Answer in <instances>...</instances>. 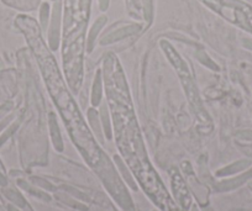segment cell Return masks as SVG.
<instances>
[{
	"mask_svg": "<svg viewBox=\"0 0 252 211\" xmlns=\"http://www.w3.org/2000/svg\"><path fill=\"white\" fill-rule=\"evenodd\" d=\"M16 24L26 35L29 45L36 56L41 68L46 87L50 90L55 105L57 106L64 125L68 128V132L73 140L74 145L78 147L79 152L84 157L89 166L98 173L111 195L114 196L119 205H125L130 201V196L125 190V186L119 179L115 169L109 162L108 157L99 149L98 144L92 136L91 131L87 127L84 119L82 118L76 101L72 98L71 93L67 90V87L62 78V74L58 70V65L53 58L52 53L46 46L41 30L36 21L28 16H19Z\"/></svg>",
	"mask_w": 252,
	"mask_h": 211,
	"instance_id": "obj_1",
	"label": "cell"
},
{
	"mask_svg": "<svg viewBox=\"0 0 252 211\" xmlns=\"http://www.w3.org/2000/svg\"><path fill=\"white\" fill-rule=\"evenodd\" d=\"M104 68L106 96L113 115L116 142L121 154L155 204L163 211H178L177 205L172 201L147 158L125 76L115 56L108 55Z\"/></svg>",
	"mask_w": 252,
	"mask_h": 211,
	"instance_id": "obj_2",
	"label": "cell"
},
{
	"mask_svg": "<svg viewBox=\"0 0 252 211\" xmlns=\"http://www.w3.org/2000/svg\"><path fill=\"white\" fill-rule=\"evenodd\" d=\"M205 5L231 23L252 31V9L239 0H202Z\"/></svg>",
	"mask_w": 252,
	"mask_h": 211,
	"instance_id": "obj_3",
	"label": "cell"
},
{
	"mask_svg": "<svg viewBox=\"0 0 252 211\" xmlns=\"http://www.w3.org/2000/svg\"><path fill=\"white\" fill-rule=\"evenodd\" d=\"M161 47L163 48L164 53L167 55L168 60H171L172 64L174 65V68L178 70L179 77H181L182 82H183L184 84V88H186L187 90V96H188L189 101H190V104L193 105V108H194L195 111L198 113V115L200 116V114L203 113L202 104H200L199 96H198V93H197V88L194 87V82H193L192 76H190V72H189L188 68H187V64L184 63V60H182L181 56L173 50V47H172L168 42L162 41Z\"/></svg>",
	"mask_w": 252,
	"mask_h": 211,
	"instance_id": "obj_4",
	"label": "cell"
},
{
	"mask_svg": "<svg viewBox=\"0 0 252 211\" xmlns=\"http://www.w3.org/2000/svg\"><path fill=\"white\" fill-rule=\"evenodd\" d=\"M61 3L57 1L53 6L52 11V19L48 25L50 30H48V41H50V46L52 50H57L58 43H60V32H61Z\"/></svg>",
	"mask_w": 252,
	"mask_h": 211,
	"instance_id": "obj_5",
	"label": "cell"
},
{
	"mask_svg": "<svg viewBox=\"0 0 252 211\" xmlns=\"http://www.w3.org/2000/svg\"><path fill=\"white\" fill-rule=\"evenodd\" d=\"M141 26L140 25H129V26H125L123 29H119V30L113 31L111 33H109L108 36L101 40V45H109V43H113L116 42V41H120L123 38L127 37V36H131L134 33L139 32Z\"/></svg>",
	"mask_w": 252,
	"mask_h": 211,
	"instance_id": "obj_6",
	"label": "cell"
},
{
	"mask_svg": "<svg viewBox=\"0 0 252 211\" xmlns=\"http://www.w3.org/2000/svg\"><path fill=\"white\" fill-rule=\"evenodd\" d=\"M173 189L174 196L177 198V200L182 204L183 208H188L189 203H190V198H189V194L188 191H187L183 181H182V178L179 177V174L177 173L173 174Z\"/></svg>",
	"mask_w": 252,
	"mask_h": 211,
	"instance_id": "obj_7",
	"label": "cell"
},
{
	"mask_svg": "<svg viewBox=\"0 0 252 211\" xmlns=\"http://www.w3.org/2000/svg\"><path fill=\"white\" fill-rule=\"evenodd\" d=\"M106 21H108V18L104 15H101L100 18L96 19L95 23L92 25L91 30H89V32H88V37H87V48H88L89 52L93 50L94 43H95V41H96V36L99 35V32H100L101 29L104 28V25L106 24Z\"/></svg>",
	"mask_w": 252,
	"mask_h": 211,
	"instance_id": "obj_8",
	"label": "cell"
},
{
	"mask_svg": "<svg viewBox=\"0 0 252 211\" xmlns=\"http://www.w3.org/2000/svg\"><path fill=\"white\" fill-rule=\"evenodd\" d=\"M250 178H252V171L247 172V173L242 174V176L237 177V178L231 179V181H222V183L218 184L217 189L218 190H230V189L237 188V186L241 185L242 183H245V181Z\"/></svg>",
	"mask_w": 252,
	"mask_h": 211,
	"instance_id": "obj_9",
	"label": "cell"
},
{
	"mask_svg": "<svg viewBox=\"0 0 252 211\" xmlns=\"http://www.w3.org/2000/svg\"><path fill=\"white\" fill-rule=\"evenodd\" d=\"M250 166V162L249 161H240L236 162V163L231 164V166L226 167V168L221 169V171L218 172V176L220 177H224V176H230V174H234L237 173V172L242 171V169L247 168Z\"/></svg>",
	"mask_w": 252,
	"mask_h": 211,
	"instance_id": "obj_10",
	"label": "cell"
},
{
	"mask_svg": "<svg viewBox=\"0 0 252 211\" xmlns=\"http://www.w3.org/2000/svg\"><path fill=\"white\" fill-rule=\"evenodd\" d=\"M40 24L43 31H47L50 25V5L47 3H43L40 9Z\"/></svg>",
	"mask_w": 252,
	"mask_h": 211,
	"instance_id": "obj_11",
	"label": "cell"
},
{
	"mask_svg": "<svg viewBox=\"0 0 252 211\" xmlns=\"http://www.w3.org/2000/svg\"><path fill=\"white\" fill-rule=\"evenodd\" d=\"M101 99V83H100V74H96L95 83H94L93 88V98H92V103L93 105H98L100 103Z\"/></svg>",
	"mask_w": 252,
	"mask_h": 211,
	"instance_id": "obj_12",
	"label": "cell"
},
{
	"mask_svg": "<svg viewBox=\"0 0 252 211\" xmlns=\"http://www.w3.org/2000/svg\"><path fill=\"white\" fill-rule=\"evenodd\" d=\"M142 5H144L145 20L150 24L154 18V0H142Z\"/></svg>",
	"mask_w": 252,
	"mask_h": 211,
	"instance_id": "obj_13",
	"label": "cell"
},
{
	"mask_svg": "<svg viewBox=\"0 0 252 211\" xmlns=\"http://www.w3.org/2000/svg\"><path fill=\"white\" fill-rule=\"evenodd\" d=\"M5 194H6V196H8L9 199H10V200H13L14 203L16 204V205L21 206V208H24V206L26 205V203H25V200H24V199H23V196H21L20 194L16 193V191L9 190V191H6Z\"/></svg>",
	"mask_w": 252,
	"mask_h": 211,
	"instance_id": "obj_14",
	"label": "cell"
},
{
	"mask_svg": "<svg viewBox=\"0 0 252 211\" xmlns=\"http://www.w3.org/2000/svg\"><path fill=\"white\" fill-rule=\"evenodd\" d=\"M237 137L245 138V140H252V131H245V132L237 133Z\"/></svg>",
	"mask_w": 252,
	"mask_h": 211,
	"instance_id": "obj_15",
	"label": "cell"
},
{
	"mask_svg": "<svg viewBox=\"0 0 252 211\" xmlns=\"http://www.w3.org/2000/svg\"><path fill=\"white\" fill-rule=\"evenodd\" d=\"M109 3H110V0H99V8H100V10L105 11L109 8Z\"/></svg>",
	"mask_w": 252,
	"mask_h": 211,
	"instance_id": "obj_16",
	"label": "cell"
},
{
	"mask_svg": "<svg viewBox=\"0 0 252 211\" xmlns=\"http://www.w3.org/2000/svg\"><path fill=\"white\" fill-rule=\"evenodd\" d=\"M244 45L250 50H252V40H244Z\"/></svg>",
	"mask_w": 252,
	"mask_h": 211,
	"instance_id": "obj_17",
	"label": "cell"
},
{
	"mask_svg": "<svg viewBox=\"0 0 252 211\" xmlns=\"http://www.w3.org/2000/svg\"><path fill=\"white\" fill-rule=\"evenodd\" d=\"M0 184H1V185H5V184H6V179L4 178L1 174H0Z\"/></svg>",
	"mask_w": 252,
	"mask_h": 211,
	"instance_id": "obj_18",
	"label": "cell"
},
{
	"mask_svg": "<svg viewBox=\"0 0 252 211\" xmlns=\"http://www.w3.org/2000/svg\"><path fill=\"white\" fill-rule=\"evenodd\" d=\"M53 1H57V0H53Z\"/></svg>",
	"mask_w": 252,
	"mask_h": 211,
	"instance_id": "obj_19",
	"label": "cell"
}]
</instances>
